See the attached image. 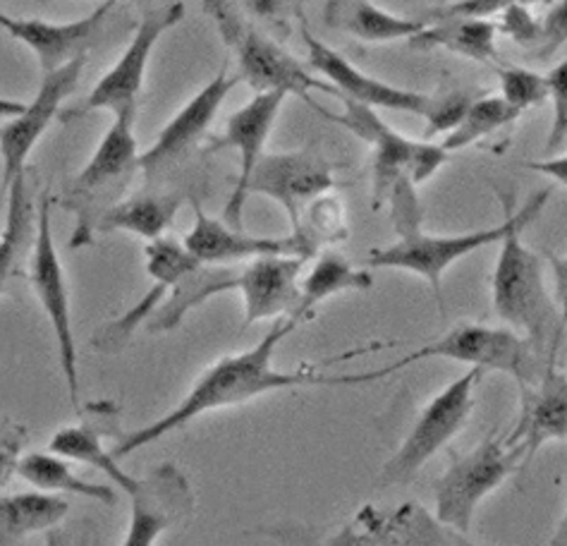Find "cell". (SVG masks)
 Instances as JSON below:
<instances>
[{
    "label": "cell",
    "instance_id": "obj_40",
    "mask_svg": "<svg viewBox=\"0 0 567 546\" xmlns=\"http://www.w3.org/2000/svg\"><path fill=\"white\" fill-rule=\"evenodd\" d=\"M505 3H491V0H460V3H443L429 12L424 24L436 20H491L498 18Z\"/></svg>",
    "mask_w": 567,
    "mask_h": 546
},
{
    "label": "cell",
    "instance_id": "obj_7",
    "mask_svg": "<svg viewBox=\"0 0 567 546\" xmlns=\"http://www.w3.org/2000/svg\"><path fill=\"white\" fill-rule=\"evenodd\" d=\"M185 20V3H163V6H142L140 22L134 27L132 39L123 55L117 58L113 68L103 75L80 106L68 109L58 121L70 123L80 121L84 115L99 111H109L117 115H137L140 94L146 80V68L152 53L158 47L163 34Z\"/></svg>",
    "mask_w": 567,
    "mask_h": 546
},
{
    "label": "cell",
    "instance_id": "obj_12",
    "mask_svg": "<svg viewBox=\"0 0 567 546\" xmlns=\"http://www.w3.org/2000/svg\"><path fill=\"white\" fill-rule=\"evenodd\" d=\"M400 240L393 245L374 247L369 253L367 267L371 269H398L414 276H422L429 280L434 298L439 302L441 315L443 309V276L445 271L457 264L462 257H467L476 249H484L491 245H498L507 230V218L503 216V224L496 228H480L472 233H457V235H429L422 233L420 220L414 224L398 226Z\"/></svg>",
    "mask_w": 567,
    "mask_h": 546
},
{
    "label": "cell",
    "instance_id": "obj_14",
    "mask_svg": "<svg viewBox=\"0 0 567 546\" xmlns=\"http://www.w3.org/2000/svg\"><path fill=\"white\" fill-rule=\"evenodd\" d=\"M338 187L336 168L319 146H302L295 152L264 154L249 178L247 199L251 195L274 199L288 214L290 228L297 230L307 206Z\"/></svg>",
    "mask_w": 567,
    "mask_h": 546
},
{
    "label": "cell",
    "instance_id": "obj_21",
    "mask_svg": "<svg viewBox=\"0 0 567 546\" xmlns=\"http://www.w3.org/2000/svg\"><path fill=\"white\" fill-rule=\"evenodd\" d=\"M183 245L204 267H228V264L235 261H254L261 257L307 259L305 249L295 235H286V238H261V235H251L245 228H230L220 218L208 216L197 199H194V226L185 235Z\"/></svg>",
    "mask_w": 567,
    "mask_h": 546
},
{
    "label": "cell",
    "instance_id": "obj_36",
    "mask_svg": "<svg viewBox=\"0 0 567 546\" xmlns=\"http://www.w3.org/2000/svg\"><path fill=\"white\" fill-rule=\"evenodd\" d=\"M498 34L515 41L517 47L525 49L529 55L534 53L536 43H539V29L542 22L525 3H505L498 14Z\"/></svg>",
    "mask_w": 567,
    "mask_h": 546
},
{
    "label": "cell",
    "instance_id": "obj_26",
    "mask_svg": "<svg viewBox=\"0 0 567 546\" xmlns=\"http://www.w3.org/2000/svg\"><path fill=\"white\" fill-rule=\"evenodd\" d=\"M498 27L494 20H436L424 27V32L410 39L416 51L443 49L470 61L503 68V58L496 49Z\"/></svg>",
    "mask_w": 567,
    "mask_h": 546
},
{
    "label": "cell",
    "instance_id": "obj_1",
    "mask_svg": "<svg viewBox=\"0 0 567 546\" xmlns=\"http://www.w3.org/2000/svg\"><path fill=\"white\" fill-rule=\"evenodd\" d=\"M300 323L302 321L295 317L276 319L259 343H254L243 352H235V356L216 360L197 381H194V387L187 391L183 401L173 410H168L166 415L148 422L137 432H130L117 439L115 449L111 451L115 461L121 463L127 455L156 444V441L166 439L173 432H181L183 426L199 420L202 415H208V412L245 405L254 401V398H261L266 393L292 391V389L362 387V383H374L383 379L381 369H371V372H360V374H326L323 372V367L331 362L367 356L364 348L350 350L346 356H338L333 360L305 362L297 369H278L274 364L276 350L297 327H300Z\"/></svg>",
    "mask_w": 567,
    "mask_h": 546
},
{
    "label": "cell",
    "instance_id": "obj_9",
    "mask_svg": "<svg viewBox=\"0 0 567 546\" xmlns=\"http://www.w3.org/2000/svg\"><path fill=\"white\" fill-rule=\"evenodd\" d=\"M53 206L55 199L51 192H43L37 204V230L32 253H29V284H32V290L43 309V315L49 317L58 343V360H61V372L65 379L70 403L72 410L80 415V358L72 329L68 278L53 235Z\"/></svg>",
    "mask_w": 567,
    "mask_h": 546
},
{
    "label": "cell",
    "instance_id": "obj_35",
    "mask_svg": "<svg viewBox=\"0 0 567 546\" xmlns=\"http://www.w3.org/2000/svg\"><path fill=\"white\" fill-rule=\"evenodd\" d=\"M546 84L550 109H554L546 152H558L567 144V58L546 72Z\"/></svg>",
    "mask_w": 567,
    "mask_h": 546
},
{
    "label": "cell",
    "instance_id": "obj_43",
    "mask_svg": "<svg viewBox=\"0 0 567 546\" xmlns=\"http://www.w3.org/2000/svg\"><path fill=\"white\" fill-rule=\"evenodd\" d=\"M47 546H92V537L78 527H55L47 533Z\"/></svg>",
    "mask_w": 567,
    "mask_h": 546
},
{
    "label": "cell",
    "instance_id": "obj_28",
    "mask_svg": "<svg viewBox=\"0 0 567 546\" xmlns=\"http://www.w3.org/2000/svg\"><path fill=\"white\" fill-rule=\"evenodd\" d=\"M70 504L63 496L24 492L0 496V546H20L27 537L47 535L68 518Z\"/></svg>",
    "mask_w": 567,
    "mask_h": 546
},
{
    "label": "cell",
    "instance_id": "obj_38",
    "mask_svg": "<svg viewBox=\"0 0 567 546\" xmlns=\"http://www.w3.org/2000/svg\"><path fill=\"white\" fill-rule=\"evenodd\" d=\"M474 99V92H451L445 96H436L434 113L426 117L424 137L431 140L434 135H441V132H453Z\"/></svg>",
    "mask_w": 567,
    "mask_h": 546
},
{
    "label": "cell",
    "instance_id": "obj_44",
    "mask_svg": "<svg viewBox=\"0 0 567 546\" xmlns=\"http://www.w3.org/2000/svg\"><path fill=\"white\" fill-rule=\"evenodd\" d=\"M22 109H24L22 101L0 96V117H14V115H20Z\"/></svg>",
    "mask_w": 567,
    "mask_h": 546
},
{
    "label": "cell",
    "instance_id": "obj_19",
    "mask_svg": "<svg viewBox=\"0 0 567 546\" xmlns=\"http://www.w3.org/2000/svg\"><path fill=\"white\" fill-rule=\"evenodd\" d=\"M302 37L307 43V55H309V68L319 72L323 82H328L338 92V99H348L360 103L364 109H383V111H398V113H412L426 117L434 113L436 96H429L422 92L412 90H400V86L388 84L383 80H377L367 75L364 70L350 63L340 51L331 49L328 43L317 39L302 27Z\"/></svg>",
    "mask_w": 567,
    "mask_h": 546
},
{
    "label": "cell",
    "instance_id": "obj_22",
    "mask_svg": "<svg viewBox=\"0 0 567 546\" xmlns=\"http://www.w3.org/2000/svg\"><path fill=\"white\" fill-rule=\"evenodd\" d=\"M307 259L261 257L237 271L235 290L243 295V331L264 319L295 317L300 305V276Z\"/></svg>",
    "mask_w": 567,
    "mask_h": 546
},
{
    "label": "cell",
    "instance_id": "obj_4",
    "mask_svg": "<svg viewBox=\"0 0 567 546\" xmlns=\"http://www.w3.org/2000/svg\"><path fill=\"white\" fill-rule=\"evenodd\" d=\"M204 10L216 22L220 39L237 58V78L249 84L254 94L300 96L311 109H317V101L309 92L338 96L331 84L311 75L274 37L254 27L243 14V6L204 3Z\"/></svg>",
    "mask_w": 567,
    "mask_h": 546
},
{
    "label": "cell",
    "instance_id": "obj_33",
    "mask_svg": "<svg viewBox=\"0 0 567 546\" xmlns=\"http://www.w3.org/2000/svg\"><path fill=\"white\" fill-rule=\"evenodd\" d=\"M144 257L148 278L154 280V286H161L163 290L175 288L183 278L204 267V264H199L187 253V247L183 243H177L173 238L148 243L144 247Z\"/></svg>",
    "mask_w": 567,
    "mask_h": 546
},
{
    "label": "cell",
    "instance_id": "obj_6",
    "mask_svg": "<svg viewBox=\"0 0 567 546\" xmlns=\"http://www.w3.org/2000/svg\"><path fill=\"white\" fill-rule=\"evenodd\" d=\"M424 360H453L470 364V369H480L484 374H511L519 387L534 383L542 374L539 356H536L527 338H522L507 327H486V323L472 321H460L451 331L436 338L434 343H424L398 362L381 367V374L385 379L400 372V369Z\"/></svg>",
    "mask_w": 567,
    "mask_h": 546
},
{
    "label": "cell",
    "instance_id": "obj_37",
    "mask_svg": "<svg viewBox=\"0 0 567 546\" xmlns=\"http://www.w3.org/2000/svg\"><path fill=\"white\" fill-rule=\"evenodd\" d=\"M27 426L14 422L12 418L0 415V490L12 482L18 475V467L22 461V451L27 446Z\"/></svg>",
    "mask_w": 567,
    "mask_h": 546
},
{
    "label": "cell",
    "instance_id": "obj_31",
    "mask_svg": "<svg viewBox=\"0 0 567 546\" xmlns=\"http://www.w3.org/2000/svg\"><path fill=\"white\" fill-rule=\"evenodd\" d=\"M290 235L300 240L307 259H315L323 249L346 243L350 230L346 220V206H342L340 197L331 192V195L311 202L300 218V226Z\"/></svg>",
    "mask_w": 567,
    "mask_h": 546
},
{
    "label": "cell",
    "instance_id": "obj_32",
    "mask_svg": "<svg viewBox=\"0 0 567 546\" xmlns=\"http://www.w3.org/2000/svg\"><path fill=\"white\" fill-rule=\"evenodd\" d=\"M517 117L519 113L507 106L501 96H476L465 115H462L460 125L453 132H447L441 146L447 154L460 152L465 146L482 142L484 137H491L503 127H511Z\"/></svg>",
    "mask_w": 567,
    "mask_h": 546
},
{
    "label": "cell",
    "instance_id": "obj_30",
    "mask_svg": "<svg viewBox=\"0 0 567 546\" xmlns=\"http://www.w3.org/2000/svg\"><path fill=\"white\" fill-rule=\"evenodd\" d=\"M37 206L29 197L27 181H14L8 189L6 224H3V195H0V292H6L10 278L18 271L24 245H32L37 230Z\"/></svg>",
    "mask_w": 567,
    "mask_h": 546
},
{
    "label": "cell",
    "instance_id": "obj_27",
    "mask_svg": "<svg viewBox=\"0 0 567 546\" xmlns=\"http://www.w3.org/2000/svg\"><path fill=\"white\" fill-rule=\"evenodd\" d=\"M374 288V274L369 269H357L350 259L336 249H323L315 257V267L300 284V305H297L295 319L302 323L315 319L317 307L342 292H367Z\"/></svg>",
    "mask_w": 567,
    "mask_h": 546
},
{
    "label": "cell",
    "instance_id": "obj_2",
    "mask_svg": "<svg viewBox=\"0 0 567 546\" xmlns=\"http://www.w3.org/2000/svg\"><path fill=\"white\" fill-rule=\"evenodd\" d=\"M550 189H542L517 212H511L505 199L503 216L507 230L498 243V259L491 274V302L507 329L527 338L536 356L548 360L558 358L563 321L554 295L546 288V264L522 240V233L542 214Z\"/></svg>",
    "mask_w": 567,
    "mask_h": 546
},
{
    "label": "cell",
    "instance_id": "obj_24",
    "mask_svg": "<svg viewBox=\"0 0 567 546\" xmlns=\"http://www.w3.org/2000/svg\"><path fill=\"white\" fill-rule=\"evenodd\" d=\"M187 195L183 189H142L137 195L125 197L121 204L101 218V233H132L148 243L166 238V230L175 224Z\"/></svg>",
    "mask_w": 567,
    "mask_h": 546
},
{
    "label": "cell",
    "instance_id": "obj_29",
    "mask_svg": "<svg viewBox=\"0 0 567 546\" xmlns=\"http://www.w3.org/2000/svg\"><path fill=\"white\" fill-rule=\"evenodd\" d=\"M18 475L41 494H72L89 501H99L103 506L117 504L115 490H111L106 484H96L80 477L78 472L72 470L70 461H65L61 455H53L51 451L24 453L18 467Z\"/></svg>",
    "mask_w": 567,
    "mask_h": 546
},
{
    "label": "cell",
    "instance_id": "obj_39",
    "mask_svg": "<svg viewBox=\"0 0 567 546\" xmlns=\"http://www.w3.org/2000/svg\"><path fill=\"white\" fill-rule=\"evenodd\" d=\"M539 22V43H536L532 58L534 61H548L550 55L558 53L567 43V0L550 6Z\"/></svg>",
    "mask_w": 567,
    "mask_h": 546
},
{
    "label": "cell",
    "instance_id": "obj_20",
    "mask_svg": "<svg viewBox=\"0 0 567 546\" xmlns=\"http://www.w3.org/2000/svg\"><path fill=\"white\" fill-rule=\"evenodd\" d=\"M519 418L505 444L529 463L550 441H567V369L548 358L539 379L519 387Z\"/></svg>",
    "mask_w": 567,
    "mask_h": 546
},
{
    "label": "cell",
    "instance_id": "obj_15",
    "mask_svg": "<svg viewBox=\"0 0 567 546\" xmlns=\"http://www.w3.org/2000/svg\"><path fill=\"white\" fill-rule=\"evenodd\" d=\"M86 61L65 65L49 75H41L37 96L24 103L20 115L0 127V166H3V181H0V195H8L14 181L24 178L27 161L37 150L39 140L47 135V130L55 117H61L63 101L74 94L82 80Z\"/></svg>",
    "mask_w": 567,
    "mask_h": 546
},
{
    "label": "cell",
    "instance_id": "obj_5",
    "mask_svg": "<svg viewBox=\"0 0 567 546\" xmlns=\"http://www.w3.org/2000/svg\"><path fill=\"white\" fill-rule=\"evenodd\" d=\"M342 113H331L317 103V113L323 115L340 127H348L354 137L364 140L374 152V209L383 206L391 192L402 183L410 181L414 187L426 183L429 178L447 164V154L443 146L431 142H416L405 137L402 132L383 123L377 111L364 109L360 103L340 99Z\"/></svg>",
    "mask_w": 567,
    "mask_h": 546
},
{
    "label": "cell",
    "instance_id": "obj_45",
    "mask_svg": "<svg viewBox=\"0 0 567 546\" xmlns=\"http://www.w3.org/2000/svg\"><path fill=\"white\" fill-rule=\"evenodd\" d=\"M548 546H567V506H565L563 518H560V523H558V527H556L554 537H550Z\"/></svg>",
    "mask_w": 567,
    "mask_h": 546
},
{
    "label": "cell",
    "instance_id": "obj_13",
    "mask_svg": "<svg viewBox=\"0 0 567 546\" xmlns=\"http://www.w3.org/2000/svg\"><path fill=\"white\" fill-rule=\"evenodd\" d=\"M237 84L240 78L233 75L228 63H223L216 75L163 125L156 142L140 156L144 189H158L168 173L187 164L194 152L202 150L208 127L214 125L220 106Z\"/></svg>",
    "mask_w": 567,
    "mask_h": 546
},
{
    "label": "cell",
    "instance_id": "obj_16",
    "mask_svg": "<svg viewBox=\"0 0 567 546\" xmlns=\"http://www.w3.org/2000/svg\"><path fill=\"white\" fill-rule=\"evenodd\" d=\"M286 99V94H254L243 109H237L228 117L223 135L206 144V154H216L223 150H235L240 154V173H237V181L220 218L230 228H245L247 185L254 168L259 166V161L266 154V142L271 137V130Z\"/></svg>",
    "mask_w": 567,
    "mask_h": 546
},
{
    "label": "cell",
    "instance_id": "obj_10",
    "mask_svg": "<svg viewBox=\"0 0 567 546\" xmlns=\"http://www.w3.org/2000/svg\"><path fill=\"white\" fill-rule=\"evenodd\" d=\"M259 535L286 546H447L443 527L420 504H402L393 511L362 506L333 535L300 525L261 527Z\"/></svg>",
    "mask_w": 567,
    "mask_h": 546
},
{
    "label": "cell",
    "instance_id": "obj_17",
    "mask_svg": "<svg viewBox=\"0 0 567 546\" xmlns=\"http://www.w3.org/2000/svg\"><path fill=\"white\" fill-rule=\"evenodd\" d=\"M130 498V523L123 546H156L168 529L194 513V490L175 463H161L148 475L137 477Z\"/></svg>",
    "mask_w": 567,
    "mask_h": 546
},
{
    "label": "cell",
    "instance_id": "obj_41",
    "mask_svg": "<svg viewBox=\"0 0 567 546\" xmlns=\"http://www.w3.org/2000/svg\"><path fill=\"white\" fill-rule=\"evenodd\" d=\"M548 264H550V274H554V286H556V307L563 327H567V255L558 257V255H546Z\"/></svg>",
    "mask_w": 567,
    "mask_h": 546
},
{
    "label": "cell",
    "instance_id": "obj_34",
    "mask_svg": "<svg viewBox=\"0 0 567 546\" xmlns=\"http://www.w3.org/2000/svg\"><path fill=\"white\" fill-rule=\"evenodd\" d=\"M496 72L501 82V99L519 115L548 101V84L542 72L515 65H503Z\"/></svg>",
    "mask_w": 567,
    "mask_h": 546
},
{
    "label": "cell",
    "instance_id": "obj_3",
    "mask_svg": "<svg viewBox=\"0 0 567 546\" xmlns=\"http://www.w3.org/2000/svg\"><path fill=\"white\" fill-rule=\"evenodd\" d=\"M134 123L137 115L113 117L92 158L74 175L63 197H58V206L74 216L70 249L94 245L101 218L125 199L130 185L142 173Z\"/></svg>",
    "mask_w": 567,
    "mask_h": 546
},
{
    "label": "cell",
    "instance_id": "obj_42",
    "mask_svg": "<svg viewBox=\"0 0 567 546\" xmlns=\"http://www.w3.org/2000/svg\"><path fill=\"white\" fill-rule=\"evenodd\" d=\"M532 171L546 175V178L556 181L558 185L567 187V154L554 156V158H544V161H529L527 164Z\"/></svg>",
    "mask_w": 567,
    "mask_h": 546
},
{
    "label": "cell",
    "instance_id": "obj_8",
    "mask_svg": "<svg viewBox=\"0 0 567 546\" xmlns=\"http://www.w3.org/2000/svg\"><path fill=\"white\" fill-rule=\"evenodd\" d=\"M525 467L505 436L488 434L470 453L455 457L434 482V521L441 527L467 535L482 501Z\"/></svg>",
    "mask_w": 567,
    "mask_h": 546
},
{
    "label": "cell",
    "instance_id": "obj_18",
    "mask_svg": "<svg viewBox=\"0 0 567 546\" xmlns=\"http://www.w3.org/2000/svg\"><path fill=\"white\" fill-rule=\"evenodd\" d=\"M115 8L117 3L106 0V3L94 6L86 18L74 22L10 18V14L0 12V29H6L14 41H22L37 55L41 75H49V72L65 65L86 61L89 51L106 34V24Z\"/></svg>",
    "mask_w": 567,
    "mask_h": 546
},
{
    "label": "cell",
    "instance_id": "obj_25",
    "mask_svg": "<svg viewBox=\"0 0 567 546\" xmlns=\"http://www.w3.org/2000/svg\"><path fill=\"white\" fill-rule=\"evenodd\" d=\"M323 22L333 32L354 37L367 43H388L412 39L424 32V20L393 14L367 0H331L323 6Z\"/></svg>",
    "mask_w": 567,
    "mask_h": 546
},
{
    "label": "cell",
    "instance_id": "obj_23",
    "mask_svg": "<svg viewBox=\"0 0 567 546\" xmlns=\"http://www.w3.org/2000/svg\"><path fill=\"white\" fill-rule=\"evenodd\" d=\"M117 415H121V408L111 401L82 405L78 415L80 422L58 430L49 441V451L65 457V461L82 463L103 472L127 496L134 490V484H137V477L127 475L113 453L103 446V439L117 432Z\"/></svg>",
    "mask_w": 567,
    "mask_h": 546
},
{
    "label": "cell",
    "instance_id": "obj_11",
    "mask_svg": "<svg viewBox=\"0 0 567 546\" xmlns=\"http://www.w3.org/2000/svg\"><path fill=\"white\" fill-rule=\"evenodd\" d=\"M482 377L484 372H480V369H467L465 374L431 398L412 424L405 441L391 455V461L383 465L379 484H410L431 457L451 444L472 418L476 405L474 391L480 387Z\"/></svg>",
    "mask_w": 567,
    "mask_h": 546
}]
</instances>
